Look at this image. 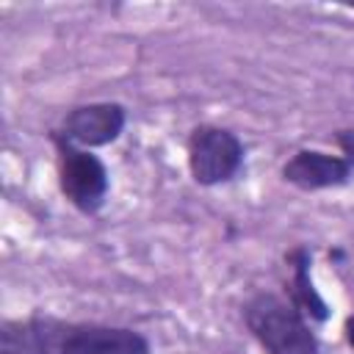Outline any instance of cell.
Instances as JSON below:
<instances>
[{
    "label": "cell",
    "mask_w": 354,
    "mask_h": 354,
    "mask_svg": "<svg viewBox=\"0 0 354 354\" xmlns=\"http://www.w3.org/2000/svg\"><path fill=\"white\" fill-rule=\"evenodd\" d=\"M243 166L241 138L216 124H202L188 138V169L199 185H218L232 180Z\"/></svg>",
    "instance_id": "3957f363"
},
{
    "label": "cell",
    "mask_w": 354,
    "mask_h": 354,
    "mask_svg": "<svg viewBox=\"0 0 354 354\" xmlns=\"http://www.w3.org/2000/svg\"><path fill=\"white\" fill-rule=\"evenodd\" d=\"M335 141L340 144L343 158H348V160L354 163V130H337V133H335Z\"/></svg>",
    "instance_id": "9c48e42d"
},
{
    "label": "cell",
    "mask_w": 354,
    "mask_h": 354,
    "mask_svg": "<svg viewBox=\"0 0 354 354\" xmlns=\"http://www.w3.org/2000/svg\"><path fill=\"white\" fill-rule=\"evenodd\" d=\"M288 263L293 268V279H290V304L301 313V315H310L315 321H326L329 318V307L326 301L318 296L313 279H310V252L307 246H296L293 252H288Z\"/></svg>",
    "instance_id": "ba28073f"
},
{
    "label": "cell",
    "mask_w": 354,
    "mask_h": 354,
    "mask_svg": "<svg viewBox=\"0 0 354 354\" xmlns=\"http://www.w3.org/2000/svg\"><path fill=\"white\" fill-rule=\"evenodd\" d=\"M61 354H149V340L127 326L72 324Z\"/></svg>",
    "instance_id": "52a82bcc"
},
{
    "label": "cell",
    "mask_w": 354,
    "mask_h": 354,
    "mask_svg": "<svg viewBox=\"0 0 354 354\" xmlns=\"http://www.w3.org/2000/svg\"><path fill=\"white\" fill-rule=\"evenodd\" d=\"M58 152V185L69 205L91 216L105 205L108 196V169L105 163L83 147L69 144L55 130L50 133Z\"/></svg>",
    "instance_id": "7a4b0ae2"
},
{
    "label": "cell",
    "mask_w": 354,
    "mask_h": 354,
    "mask_svg": "<svg viewBox=\"0 0 354 354\" xmlns=\"http://www.w3.org/2000/svg\"><path fill=\"white\" fill-rule=\"evenodd\" d=\"M343 332H346V340H348V346L354 348V315H348V318H346V326H343Z\"/></svg>",
    "instance_id": "30bf717a"
},
{
    "label": "cell",
    "mask_w": 354,
    "mask_h": 354,
    "mask_svg": "<svg viewBox=\"0 0 354 354\" xmlns=\"http://www.w3.org/2000/svg\"><path fill=\"white\" fill-rule=\"evenodd\" d=\"M354 174V163L343 155H329L318 149H299L282 166V180L301 191H321L346 185Z\"/></svg>",
    "instance_id": "5b68a950"
},
{
    "label": "cell",
    "mask_w": 354,
    "mask_h": 354,
    "mask_svg": "<svg viewBox=\"0 0 354 354\" xmlns=\"http://www.w3.org/2000/svg\"><path fill=\"white\" fill-rule=\"evenodd\" d=\"M243 321L266 354H324L304 315L274 293H257L243 304Z\"/></svg>",
    "instance_id": "6da1fadb"
},
{
    "label": "cell",
    "mask_w": 354,
    "mask_h": 354,
    "mask_svg": "<svg viewBox=\"0 0 354 354\" xmlns=\"http://www.w3.org/2000/svg\"><path fill=\"white\" fill-rule=\"evenodd\" d=\"M351 8H354V6H351Z\"/></svg>",
    "instance_id": "8fae6325"
},
{
    "label": "cell",
    "mask_w": 354,
    "mask_h": 354,
    "mask_svg": "<svg viewBox=\"0 0 354 354\" xmlns=\"http://www.w3.org/2000/svg\"><path fill=\"white\" fill-rule=\"evenodd\" d=\"M127 124V111L119 102H88L72 108L61 127L55 130L61 138H66L75 147L91 149V147H105L113 144Z\"/></svg>",
    "instance_id": "277c9868"
},
{
    "label": "cell",
    "mask_w": 354,
    "mask_h": 354,
    "mask_svg": "<svg viewBox=\"0 0 354 354\" xmlns=\"http://www.w3.org/2000/svg\"><path fill=\"white\" fill-rule=\"evenodd\" d=\"M72 324L33 315L25 321H6L0 329V354H61Z\"/></svg>",
    "instance_id": "8992f818"
}]
</instances>
